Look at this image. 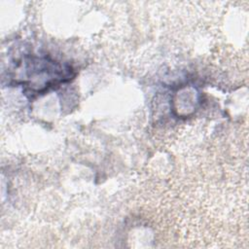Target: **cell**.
Listing matches in <instances>:
<instances>
[{
  "mask_svg": "<svg viewBox=\"0 0 249 249\" xmlns=\"http://www.w3.org/2000/svg\"><path fill=\"white\" fill-rule=\"evenodd\" d=\"M22 80L18 82L26 87L30 94H41L50 89L72 79V68L48 56L29 55L23 61Z\"/></svg>",
  "mask_w": 249,
  "mask_h": 249,
  "instance_id": "6da1fadb",
  "label": "cell"
}]
</instances>
